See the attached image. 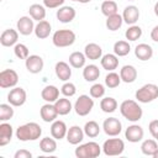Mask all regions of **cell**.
Returning <instances> with one entry per match:
<instances>
[{
	"label": "cell",
	"mask_w": 158,
	"mask_h": 158,
	"mask_svg": "<svg viewBox=\"0 0 158 158\" xmlns=\"http://www.w3.org/2000/svg\"><path fill=\"white\" fill-rule=\"evenodd\" d=\"M42 128L36 122H27L25 125H21L16 130V137L19 141L27 142V141H36L41 137Z\"/></svg>",
	"instance_id": "6da1fadb"
},
{
	"label": "cell",
	"mask_w": 158,
	"mask_h": 158,
	"mask_svg": "<svg viewBox=\"0 0 158 158\" xmlns=\"http://www.w3.org/2000/svg\"><path fill=\"white\" fill-rule=\"evenodd\" d=\"M120 111H121V115L131 121V122H137L142 118V115H143V111H142V107L135 101V100H125L121 102L120 105Z\"/></svg>",
	"instance_id": "7a4b0ae2"
},
{
	"label": "cell",
	"mask_w": 158,
	"mask_h": 158,
	"mask_svg": "<svg viewBox=\"0 0 158 158\" xmlns=\"http://www.w3.org/2000/svg\"><path fill=\"white\" fill-rule=\"evenodd\" d=\"M52 42L56 47H69L75 42V33L72 30H58L52 36Z\"/></svg>",
	"instance_id": "3957f363"
},
{
	"label": "cell",
	"mask_w": 158,
	"mask_h": 158,
	"mask_svg": "<svg viewBox=\"0 0 158 158\" xmlns=\"http://www.w3.org/2000/svg\"><path fill=\"white\" fill-rule=\"evenodd\" d=\"M158 98V85L156 84H144L136 91V99L142 104H148Z\"/></svg>",
	"instance_id": "277c9868"
},
{
	"label": "cell",
	"mask_w": 158,
	"mask_h": 158,
	"mask_svg": "<svg viewBox=\"0 0 158 158\" xmlns=\"http://www.w3.org/2000/svg\"><path fill=\"white\" fill-rule=\"evenodd\" d=\"M101 153V147L96 142H86L75 148V156L78 158H95Z\"/></svg>",
	"instance_id": "5b68a950"
},
{
	"label": "cell",
	"mask_w": 158,
	"mask_h": 158,
	"mask_svg": "<svg viewBox=\"0 0 158 158\" xmlns=\"http://www.w3.org/2000/svg\"><path fill=\"white\" fill-rule=\"evenodd\" d=\"M125 149V143L120 138H109L102 144V152L106 156H120Z\"/></svg>",
	"instance_id": "8992f818"
},
{
	"label": "cell",
	"mask_w": 158,
	"mask_h": 158,
	"mask_svg": "<svg viewBox=\"0 0 158 158\" xmlns=\"http://www.w3.org/2000/svg\"><path fill=\"white\" fill-rule=\"evenodd\" d=\"M93 107H94V100L89 95H80L74 104V110L79 116H86L88 114H90Z\"/></svg>",
	"instance_id": "52a82bcc"
},
{
	"label": "cell",
	"mask_w": 158,
	"mask_h": 158,
	"mask_svg": "<svg viewBox=\"0 0 158 158\" xmlns=\"http://www.w3.org/2000/svg\"><path fill=\"white\" fill-rule=\"evenodd\" d=\"M19 81V75L14 69H4L0 73V86L2 89L15 88Z\"/></svg>",
	"instance_id": "ba28073f"
},
{
	"label": "cell",
	"mask_w": 158,
	"mask_h": 158,
	"mask_svg": "<svg viewBox=\"0 0 158 158\" xmlns=\"http://www.w3.org/2000/svg\"><path fill=\"white\" fill-rule=\"evenodd\" d=\"M102 130H104V132L107 136L115 137V136H117V135L121 133L122 125H121V122H120L118 118H116V117H109V118H105V121L102 123Z\"/></svg>",
	"instance_id": "9c48e42d"
},
{
	"label": "cell",
	"mask_w": 158,
	"mask_h": 158,
	"mask_svg": "<svg viewBox=\"0 0 158 158\" xmlns=\"http://www.w3.org/2000/svg\"><path fill=\"white\" fill-rule=\"evenodd\" d=\"M26 99H27V94L25 89L19 88V86L11 89L10 93L7 94V101L12 106H22L26 102Z\"/></svg>",
	"instance_id": "30bf717a"
},
{
	"label": "cell",
	"mask_w": 158,
	"mask_h": 158,
	"mask_svg": "<svg viewBox=\"0 0 158 158\" xmlns=\"http://www.w3.org/2000/svg\"><path fill=\"white\" fill-rule=\"evenodd\" d=\"M25 65H26V69L32 73V74H37L40 72H42L43 69V59L42 57L37 56V54H31L28 56L26 59H25Z\"/></svg>",
	"instance_id": "8fae6325"
},
{
	"label": "cell",
	"mask_w": 158,
	"mask_h": 158,
	"mask_svg": "<svg viewBox=\"0 0 158 158\" xmlns=\"http://www.w3.org/2000/svg\"><path fill=\"white\" fill-rule=\"evenodd\" d=\"M143 136H144V131L139 125H131L125 131L126 139L128 142H132V143H137V142L142 141Z\"/></svg>",
	"instance_id": "7c38bea8"
},
{
	"label": "cell",
	"mask_w": 158,
	"mask_h": 158,
	"mask_svg": "<svg viewBox=\"0 0 158 158\" xmlns=\"http://www.w3.org/2000/svg\"><path fill=\"white\" fill-rule=\"evenodd\" d=\"M17 31L23 35V36H28L32 32H35V25H33V19L28 17V16H22L17 20Z\"/></svg>",
	"instance_id": "4fadbf2b"
},
{
	"label": "cell",
	"mask_w": 158,
	"mask_h": 158,
	"mask_svg": "<svg viewBox=\"0 0 158 158\" xmlns=\"http://www.w3.org/2000/svg\"><path fill=\"white\" fill-rule=\"evenodd\" d=\"M40 115H41V118H42L44 122H53V121H56V118H57V116H58V111H57L54 104L47 102V104H44V105L41 107Z\"/></svg>",
	"instance_id": "5bb4252c"
},
{
	"label": "cell",
	"mask_w": 158,
	"mask_h": 158,
	"mask_svg": "<svg viewBox=\"0 0 158 158\" xmlns=\"http://www.w3.org/2000/svg\"><path fill=\"white\" fill-rule=\"evenodd\" d=\"M122 19L127 25H135L139 19V10L135 5H128L122 12Z\"/></svg>",
	"instance_id": "9a60e30c"
},
{
	"label": "cell",
	"mask_w": 158,
	"mask_h": 158,
	"mask_svg": "<svg viewBox=\"0 0 158 158\" xmlns=\"http://www.w3.org/2000/svg\"><path fill=\"white\" fill-rule=\"evenodd\" d=\"M17 40H19V32L12 28L5 30L0 36V43L4 47H11V46L16 44Z\"/></svg>",
	"instance_id": "2e32d148"
},
{
	"label": "cell",
	"mask_w": 158,
	"mask_h": 158,
	"mask_svg": "<svg viewBox=\"0 0 158 158\" xmlns=\"http://www.w3.org/2000/svg\"><path fill=\"white\" fill-rule=\"evenodd\" d=\"M84 135L85 133H84V130L81 127H79V126H72V127H69L65 137H67L68 143H70V144H79L83 141Z\"/></svg>",
	"instance_id": "e0dca14e"
},
{
	"label": "cell",
	"mask_w": 158,
	"mask_h": 158,
	"mask_svg": "<svg viewBox=\"0 0 158 158\" xmlns=\"http://www.w3.org/2000/svg\"><path fill=\"white\" fill-rule=\"evenodd\" d=\"M54 72H56V75L58 77V79L62 80V81L69 80L70 77H72V69H70L69 64L63 62V60L57 62V64L54 67Z\"/></svg>",
	"instance_id": "ac0fdd59"
},
{
	"label": "cell",
	"mask_w": 158,
	"mask_h": 158,
	"mask_svg": "<svg viewBox=\"0 0 158 158\" xmlns=\"http://www.w3.org/2000/svg\"><path fill=\"white\" fill-rule=\"evenodd\" d=\"M67 132H68V128H67V125L64 121H60V120L53 121V123L51 126V135L53 138L62 139L67 136Z\"/></svg>",
	"instance_id": "d6986e66"
},
{
	"label": "cell",
	"mask_w": 158,
	"mask_h": 158,
	"mask_svg": "<svg viewBox=\"0 0 158 158\" xmlns=\"http://www.w3.org/2000/svg\"><path fill=\"white\" fill-rule=\"evenodd\" d=\"M75 10L72 6H62L59 7V10H57V19L62 22V23H68L72 22L75 17Z\"/></svg>",
	"instance_id": "ffe728a7"
},
{
	"label": "cell",
	"mask_w": 158,
	"mask_h": 158,
	"mask_svg": "<svg viewBox=\"0 0 158 158\" xmlns=\"http://www.w3.org/2000/svg\"><path fill=\"white\" fill-rule=\"evenodd\" d=\"M135 56L139 60H148L153 56V48L147 43H139L135 48Z\"/></svg>",
	"instance_id": "44dd1931"
},
{
	"label": "cell",
	"mask_w": 158,
	"mask_h": 158,
	"mask_svg": "<svg viewBox=\"0 0 158 158\" xmlns=\"http://www.w3.org/2000/svg\"><path fill=\"white\" fill-rule=\"evenodd\" d=\"M100 63H101V67L107 70V72H114L117 67H118V58L116 54H111V53H107L105 56L101 57L100 59Z\"/></svg>",
	"instance_id": "7402d4cb"
},
{
	"label": "cell",
	"mask_w": 158,
	"mask_h": 158,
	"mask_svg": "<svg viewBox=\"0 0 158 158\" xmlns=\"http://www.w3.org/2000/svg\"><path fill=\"white\" fill-rule=\"evenodd\" d=\"M41 96L47 102H56L59 99V89L54 85H47L42 89Z\"/></svg>",
	"instance_id": "603a6c76"
},
{
	"label": "cell",
	"mask_w": 158,
	"mask_h": 158,
	"mask_svg": "<svg viewBox=\"0 0 158 158\" xmlns=\"http://www.w3.org/2000/svg\"><path fill=\"white\" fill-rule=\"evenodd\" d=\"M84 54L90 60H98L102 56V49L98 43H88L84 48Z\"/></svg>",
	"instance_id": "cb8c5ba5"
},
{
	"label": "cell",
	"mask_w": 158,
	"mask_h": 158,
	"mask_svg": "<svg viewBox=\"0 0 158 158\" xmlns=\"http://www.w3.org/2000/svg\"><path fill=\"white\" fill-rule=\"evenodd\" d=\"M120 77L123 83H133L137 79V69L133 65H123L120 70Z\"/></svg>",
	"instance_id": "d4e9b609"
},
{
	"label": "cell",
	"mask_w": 158,
	"mask_h": 158,
	"mask_svg": "<svg viewBox=\"0 0 158 158\" xmlns=\"http://www.w3.org/2000/svg\"><path fill=\"white\" fill-rule=\"evenodd\" d=\"M12 126L10 123H6L5 121H2V123L0 125V147L6 146L11 138H12Z\"/></svg>",
	"instance_id": "484cf974"
},
{
	"label": "cell",
	"mask_w": 158,
	"mask_h": 158,
	"mask_svg": "<svg viewBox=\"0 0 158 158\" xmlns=\"http://www.w3.org/2000/svg\"><path fill=\"white\" fill-rule=\"evenodd\" d=\"M52 31V27H51V23L47 21V20H42V21H38V23L35 26V35L37 38L40 40H43V38H47L49 36Z\"/></svg>",
	"instance_id": "4316f807"
},
{
	"label": "cell",
	"mask_w": 158,
	"mask_h": 158,
	"mask_svg": "<svg viewBox=\"0 0 158 158\" xmlns=\"http://www.w3.org/2000/svg\"><path fill=\"white\" fill-rule=\"evenodd\" d=\"M83 77L86 81H95L96 79H99L100 77V70L99 67L95 64H89L85 65L83 69Z\"/></svg>",
	"instance_id": "83f0119b"
},
{
	"label": "cell",
	"mask_w": 158,
	"mask_h": 158,
	"mask_svg": "<svg viewBox=\"0 0 158 158\" xmlns=\"http://www.w3.org/2000/svg\"><path fill=\"white\" fill-rule=\"evenodd\" d=\"M28 14H30V17H32L33 20L36 21H42L44 20L46 17V9L43 5H40V4H32L28 9Z\"/></svg>",
	"instance_id": "f1b7e54d"
},
{
	"label": "cell",
	"mask_w": 158,
	"mask_h": 158,
	"mask_svg": "<svg viewBox=\"0 0 158 158\" xmlns=\"http://www.w3.org/2000/svg\"><path fill=\"white\" fill-rule=\"evenodd\" d=\"M54 106L58 111V115H68L70 111H72V102L69 99H65V98H59L56 102H54Z\"/></svg>",
	"instance_id": "f546056e"
},
{
	"label": "cell",
	"mask_w": 158,
	"mask_h": 158,
	"mask_svg": "<svg viewBox=\"0 0 158 158\" xmlns=\"http://www.w3.org/2000/svg\"><path fill=\"white\" fill-rule=\"evenodd\" d=\"M40 149L43 153H53L57 149V142L56 138H51V137H44L41 139L40 142Z\"/></svg>",
	"instance_id": "4dcf8cb0"
},
{
	"label": "cell",
	"mask_w": 158,
	"mask_h": 158,
	"mask_svg": "<svg viewBox=\"0 0 158 158\" xmlns=\"http://www.w3.org/2000/svg\"><path fill=\"white\" fill-rule=\"evenodd\" d=\"M122 22H123L122 15L114 14V15H111V16L107 17V20H106V27L110 31H117L122 26Z\"/></svg>",
	"instance_id": "1f68e13d"
},
{
	"label": "cell",
	"mask_w": 158,
	"mask_h": 158,
	"mask_svg": "<svg viewBox=\"0 0 158 158\" xmlns=\"http://www.w3.org/2000/svg\"><path fill=\"white\" fill-rule=\"evenodd\" d=\"M85 60H86V57L81 52H73L69 56V64L73 68H77V69L78 68H83L85 65Z\"/></svg>",
	"instance_id": "d6a6232c"
},
{
	"label": "cell",
	"mask_w": 158,
	"mask_h": 158,
	"mask_svg": "<svg viewBox=\"0 0 158 158\" xmlns=\"http://www.w3.org/2000/svg\"><path fill=\"white\" fill-rule=\"evenodd\" d=\"M100 109L106 112V114H111L117 109V101L116 99L111 98V96H106L104 99H101L100 101Z\"/></svg>",
	"instance_id": "836d02e7"
},
{
	"label": "cell",
	"mask_w": 158,
	"mask_h": 158,
	"mask_svg": "<svg viewBox=\"0 0 158 158\" xmlns=\"http://www.w3.org/2000/svg\"><path fill=\"white\" fill-rule=\"evenodd\" d=\"M130 51H131V47L127 41H117L114 44V53L117 57H125L130 53Z\"/></svg>",
	"instance_id": "e575fe53"
},
{
	"label": "cell",
	"mask_w": 158,
	"mask_h": 158,
	"mask_svg": "<svg viewBox=\"0 0 158 158\" xmlns=\"http://www.w3.org/2000/svg\"><path fill=\"white\" fill-rule=\"evenodd\" d=\"M83 130H84V133L90 138H94L100 133V126L96 121H88Z\"/></svg>",
	"instance_id": "d590c367"
},
{
	"label": "cell",
	"mask_w": 158,
	"mask_h": 158,
	"mask_svg": "<svg viewBox=\"0 0 158 158\" xmlns=\"http://www.w3.org/2000/svg\"><path fill=\"white\" fill-rule=\"evenodd\" d=\"M158 149V143L154 139H146L141 144V151L146 156H153Z\"/></svg>",
	"instance_id": "8d00e7d4"
},
{
	"label": "cell",
	"mask_w": 158,
	"mask_h": 158,
	"mask_svg": "<svg viewBox=\"0 0 158 158\" xmlns=\"http://www.w3.org/2000/svg\"><path fill=\"white\" fill-rule=\"evenodd\" d=\"M101 12L106 17H109L114 14H117V4L114 0H105L101 4Z\"/></svg>",
	"instance_id": "74e56055"
},
{
	"label": "cell",
	"mask_w": 158,
	"mask_h": 158,
	"mask_svg": "<svg viewBox=\"0 0 158 158\" xmlns=\"http://www.w3.org/2000/svg\"><path fill=\"white\" fill-rule=\"evenodd\" d=\"M125 36H126V40L133 42V41H137L141 36H142V28L139 26H136V25H131L126 32H125Z\"/></svg>",
	"instance_id": "f35d334b"
},
{
	"label": "cell",
	"mask_w": 158,
	"mask_h": 158,
	"mask_svg": "<svg viewBox=\"0 0 158 158\" xmlns=\"http://www.w3.org/2000/svg\"><path fill=\"white\" fill-rule=\"evenodd\" d=\"M121 81H122V80H121L120 74H117V73H115V72H110V73L105 77V84H106V86L110 88V89L117 88Z\"/></svg>",
	"instance_id": "ab89813d"
},
{
	"label": "cell",
	"mask_w": 158,
	"mask_h": 158,
	"mask_svg": "<svg viewBox=\"0 0 158 158\" xmlns=\"http://www.w3.org/2000/svg\"><path fill=\"white\" fill-rule=\"evenodd\" d=\"M14 116V109L11 104H1L0 105V120L1 121H7L12 118Z\"/></svg>",
	"instance_id": "60d3db41"
},
{
	"label": "cell",
	"mask_w": 158,
	"mask_h": 158,
	"mask_svg": "<svg viewBox=\"0 0 158 158\" xmlns=\"http://www.w3.org/2000/svg\"><path fill=\"white\" fill-rule=\"evenodd\" d=\"M14 53L17 58L20 59H26L28 56H30V52H28V48L27 46H25L23 43H16L15 47H14Z\"/></svg>",
	"instance_id": "b9f144b4"
},
{
	"label": "cell",
	"mask_w": 158,
	"mask_h": 158,
	"mask_svg": "<svg viewBox=\"0 0 158 158\" xmlns=\"http://www.w3.org/2000/svg\"><path fill=\"white\" fill-rule=\"evenodd\" d=\"M89 93H90V96H91V98H94V99H100V98H102L104 94H105V88H104L102 84L96 83V84H94V85L90 88Z\"/></svg>",
	"instance_id": "7bdbcfd3"
},
{
	"label": "cell",
	"mask_w": 158,
	"mask_h": 158,
	"mask_svg": "<svg viewBox=\"0 0 158 158\" xmlns=\"http://www.w3.org/2000/svg\"><path fill=\"white\" fill-rule=\"evenodd\" d=\"M60 91H62V94H63L64 96L70 98V96L75 95V93H77V88H75V85H74L73 83L67 81V83H64V84L62 85Z\"/></svg>",
	"instance_id": "ee69618b"
},
{
	"label": "cell",
	"mask_w": 158,
	"mask_h": 158,
	"mask_svg": "<svg viewBox=\"0 0 158 158\" xmlns=\"http://www.w3.org/2000/svg\"><path fill=\"white\" fill-rule=\"evenodd\" d=\"M65 0H43V5L48 9H56L64 4Z\"/></svg>",
	"instance_id": "f6af8a7d"
},
{
	"label": "cell",
	"mask_w": 158,
	"mask_h": 158,
	"mask_svg": "<svg viewBox=\"0 0 158 158\" xmlns=\"http://www.w3.org/2000/svg\"><path fill=\"white\" fill-rule=\"evenodd\" d=\"M148 128H149L151 135H152L154 138H157V137H158V120L151 121L149 125H148Z\"/></svg>",
	"instance_id": "bcb514c9"
},
{
	"label": "cell",
	"mask_w": 158,
	"mask_h": 158,
	"mask_svg": "<svg viewBox=\"0 0 158 158\" xmlns=\"http://www.w3.org/2000/svg\"><path fill=\"white\" fill-rule=\"evenodd\" d=\"M14 157L15 158H31L32 157V153L30 151H27V149H20V151H17L15 153Z\"/></svg>",
	"instance_id": "7dc6e473"
},
{
	"label": "cell",
	"mask_w": 158,
	"mask_h": 158,
	"mask_svg": "<svg viewBox=\"0 0 158 158\" xmlns=\"http://www.w3.org/2000/svg\"><path fill=\"white\" fill-rule=\"evenodd\" d=\"M151 38L154 42H158V25L153 27V30L151 31Z\"/></svg>",
	"instance_id": "c3c4849f"
},
{
	"label": "cell",
	"mask_w": 158,
	"mask_h": 158,
	"mask_svg": "<svg viewBox=\"0 0 158 158\" xmlns=\"http://www.w3.org/2000/svg\"><path fill=\"white\" fill-rule=\"evenodd\" d=\"M154 14L158 16V1L156 2V5H154Z\"/></svg>",
	"instance_id": "681fc988"
},
{
	"label": "cell",
	"mask_w": 158,
	"mask_h": 158,
	"mask_svg": "<svg viewBox=\"0 0 158 158\" xmlns=\"http://www.w3.org/2000/svg\"><path fill=\"white\" fill-rule=\"evenodd\" d=\"M91 0H79V2L80 4H88V2H90Z\"/></svg>",
	"instance_id": "f907efd6"
},
{
	"label": "cell",
	"mask_w": 158,
	"mask_h": 158,
	"mask_svg": "<svg viewBox=\"0 0 158 158\" xmlns=\"http://www.w3.org/2000/svg\"><path fill=\"white\" fill-rule=\"evenodd\" d=\"M152 157H153V158H158V149L156 151V153H154V154H153Z\"/></svg>",
	"instance_id": "816d5d0a"
},
{
	"label": "cell",
	"mask_w": 158,
	"mask_h": 158,
	"mask_svg": "<svg viewBox=\"0 0 158 158\" xmlns=\"http://www.w3.org/2000/svg\"><path fill=\"white\" fill-rule=\"evenodd\" d=\"M72 1H79V0H72Z\"/></svg>",
	"instance_id": "f5cc1de1"
},
{
	"label": "cell",
	"mask_w": 158,
	"mask_h": 158,
	"mask_svg": "<svg viewBox=\"0 0 158 158\" xmlns=\"http://www.w3.org/2000/svg\"><path fill=\"white\" fill-rule=\"evenodd\" d=\"M156 139H157V141H158V137H157V138H156Z\"/></svg>",
	"instance_id": "db71d44e"
},
{
	"label": "cell",
	"mask_w": 158,
	"mask_h": 158,
	"mask_svg": "<svg viewBox=\"0 0 158 158\" xmlns=\"http://www.w3.org/2000/svg\"><path fill=\"white\" fill-rule=\"evenodd\" d=\"M128 1H133V0H128Z\"/></svg>",
	"instance_id": "11a10c76"
}]
</instances>
